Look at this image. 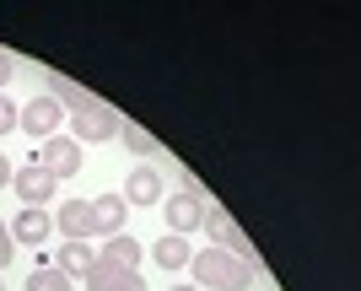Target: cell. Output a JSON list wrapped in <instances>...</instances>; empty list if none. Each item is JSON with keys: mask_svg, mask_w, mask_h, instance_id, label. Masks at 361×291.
I'll use <instances>...</instances> for the list:
<instances>
[{"mask_svg": "<svg viewBox=\"0 0 361 291\" xmlns=\"http://www.w3.org/2000/svg\"><path fill=\"white\" fill-rule=\"evenodd\" d=\"M151 259L162 264V270H189V259H195V248H189V237H157V248H151Z\"/></svg>", "mask_w": 361, "mask_h": 291, "instance_id": "14", "label": "cell"}, {"mask_svg": "<svg viewBox=\"0 0 361 291\" xmlns=\"http://www.w3.org/2000/svg\"><path fill=\"white\" fill-rule=\"evenodd\" d=\"M6 227H11V243H32V248H38V243H49V237H54V216L22 205V211H16Z\"/></svg>", "mask_w": 361, "mask_h": 291, "instance_id": "8", "label": "cell"}, {"mask_svg": "<svg viewBox=\"0 0 361 291\" xmlns=\"http://www.w3.org/2000/svg\"><path fill=\"white\" fill-rule=\"evenodd\" d=\"M189 286H200V291H248L254 286V264H243V259H232L226 248H200L195 259H189Z\"/></svg>", "mask_w": 361, "mask_h": 291, "instance_id": "1", "label": "cell"}, {"mask_svg": "<svg viewBox=\"0 0 361 291\" xmlns=\"http://www.w3.org/2000/svg\"><path fill=\"white\" fill-rule=\"evenodd\" d=\"M54 232H60L65 243H87V237H92V216H87V199H65L60 211H54Z\"/></svg>", "mask_w": 361, "mask_h": 291, "instance_id": "12", "label": "cell"}, {"mask_svg": "<svg viewBox=\"0 0 361 291\" xmlns=\"http://www.w3.org/2000/svg\"><path fill=\"white\" fill-rule=\"evenodd\" d=\"M119 194H124V205H162V194H167V189H162V173L151 168V162H140V168L130 173V178H124V189H119Z\"/></svg>", "mask_w": 361, "mask_h": 291, "instance_id": "9", "label": "cell"}, {"mask_svg": "<svg viewBox=\"0 0 361 291\" xmlns=\"http://www.w3.org/2000/svg\"><path fill=\"white\" fill-rule=\"evenodd\" d=\"M71 286H75V280L65 275L60 264H44V259H38V270L27 275V291H71Z\"/></svg>", "mask_w": 361, "mask_h": 291, "instance_id": "16", "label": "cell"}, {"mask_svg": "<svg viewBox=\"0 0 361 291\" xmlns=\"http://www.w3.org/2000/svg\"><path fill=\"white\" fill-rule=\"evenodd\" d=\"M16 76V65H11V54H0V92H6V81Z\"/></svg>", "mask_w": 361, "mask_h": 291, "instance_id": "20", "label": "cell"}, {"mask_svg": "<svg viewBox=\"0 0 361 291\" xmlns=\"http://www.w3.org/2000/svg\"><path fill=\"white\" fill-rule=\"evenodd\" d=\"M162 211H167V232H173V237H195L200 216H205V194L189 184V189H178V194H167Z\"/></svg>", "mask_w": 361, "mask_h": 291, "instance_id": "6", "label": "cell"}, {"mask_svg": "<svg viewBox=\"0 0 361 291\" xmlns=\"http://www.w3.org/2000/svg\"><path fill=\"white\" fill-rule=\"evenodd\" d=\"M119 135L130 140V146H135L140 156H151V151H162V146H157V135H146V130H140V124H119Z\"/></svg>", "mask_w": 361, "mask_h": 291, "instance_id": "17", "label": "cell"}, {"mask_svg": "<svg viewBox=\"0 0 361 291\" xmlns=\"http://www.w3.org/2000/svg\"><path fill=\"white\" fill-rule=\"evenodd\" d=\"M97 264H108V270H140V243L130 237V232H119V237H103V254H97Z\"/></svg>", "mask_w": 361, "mask_h": 291, "instance_id": "13", "label": "cell"}, {"mask_svg": "<svg viewBox=\"0 0 361 291\" xmlns=\"http://www.w3.org/2000/svg\"><path fill=\"white\" fill-rule=\"evenodd\" d=\"M119 135V113L108 103H92V108H81V113H71V140L75 146H103V140H114Z\"/></svg>", "mask_w": 361, "mask_h": 291, "instance_id": "4", "label": "cell"}, {"mask_svg": "<svg viewBox=\"0 0 361 291\" xmlns=\"http://www.w3.org/2000/svg\"><path fill=\"white\" fill-rule=\"evenodd\" d=\"M11 130H16V103L0 92V135H11Z\"/></svg>", "mask_w": 361, "mask_h": 291, "instance_id": "18", "label": "cell"}, {"mask_svg": "<svg viewBox=\"0 0 361 291\" xmlns=\"http://www.w3.org/2000/svg\"><path fill=\"white\" fill-rule=\"evenodd\" d=\"M81 162H87V151H81L71 135H49V140H38V151H32V168H44L54 184H60V178H75Z\"/></svg>", "mask_w": 361, "mask_h": 291, "instance_id": "2", "label": "cell"}, {"mask_svg": "<svg viewBox=\"0 0 361 291\" xmlns=\"http://www.w3.org/2000/svg\"><path fill=\"white\" fill-rule=\"evenodd\" d=\"M11 254H16V243H11V227H6V221H0V270H6V264H11Z\"/></svg>", "mask_w": 361, "mask_h": 291, "instance_id": "19", "label": "cell"}, {"mask_svg": "<svg viewBox=\"0 0 361 291\" xmlns=\"http://www.w3.org/2000/svg\"><path fill=\"white\" fill-rule=\"evenodd\" d=\"M60 119H65V108L54 103L49 92H38L32 103L16 108V130H27L32 140H49V135H60Z\"/></svg>", "mask_w": 361, "mask_h": 291, "instance_id": "5", "label": "cell"}, {"mask_svg": "<svg viewBox=\"0 0 361 291\" xmlns=\"http://www.w3.org/2000/svg\"><path fill=\"white\" fill-rule=\"evenodd\" d=\"M167 291H200V286H189V280H183V286H167Z\"/></svg>", "mask_w": 361, "mask_h": 291, "instance_id": "22", "label": "cell"}, {"mask_svg": "<svg viewBox=\"0 0 361 291\" xmlns=\"http://www.w3.org/2000/svg\"><path fill=\"white\" fill-rule=\"evenodd\" d=\"M11 189L22 194V205H32V211H44V199L54 194V178H49L44 168H32V162H27V168H16V173H11Z\"/></svg>", "mask_w": 361, "mask_h": 291, "instance_id": "10", "label": "cell"}, {"mask_svg": "<svg viewBox=\"0 0 361 291\" xmlns=\"http://www.w3.org/2000/svg\"><path fill=\"white\" fill-rule=\"evenodd\" d=\"M54 264H60L71 280H81L92 264H97V248H92V243H60V259H54Z\"/></svg>", "mask_w": 361, "mask_h": 291, "instance_id": "15", "label": "cell"}, {"mask_svg": "<svg viewBox=\"0 0 361 291\" xmlns=\"http://www.w3.org/2000/svg\"><path fill=\"white\" fill-rule=\"evenodd\" d=\"M200 232H211V237H216V248H226V254H232V259H243V264H254V259H259V254H254V243H248V237L238 232V221H232V216H226L221 205H211V199H205Z\"/></svg>", "mask_w": 361, "mask_h": 291, "instance_id": "3", "label": "cell"}, {"mask_svg": "<svg viewBox=\"0 0 361 291\" xmlns=\"http://www.w3.org/2000/svg\"><path fill=\"white\" fill-rule=\"evenodd\" d=\"M11 173H16V168H11V162H6V151H0V189L11 184Z\"/></svg>", "mask_w": 361, "mask_h": 291, "instance_id": "21", "label": "cell"}, {"mask_svg": "<svg viewBox=\"0 0 361 291\" xmlns=\"http://www.w3.org/2000/svg\"><path fill=\"white\" fill-rule=\"evenodd\" d=\"M81 286H87V291H146V280H140V270H108V264H92L87 275H81Z\"/></svg>", "mask_w": 361, "mask_h": 291, "instance_id": "11", "label": "cell"}, {"mask_svg": "<svg viewBox=\"0 0 361 291\" xmlns=\"http://www.w3.org/2000/svg\"><path fill=\"white\" fill-rule=\"evenodd\" d=\"M0 291H6V280H0Z\"/></svg>", "mask_w": 361, "mask_h": 291, "instance_id": "23", "label": "cell"}, {"mask_svg": "<svg viewBox=\"0 0 361 291\" xmlns=\"http://www.w3.org/2000/svg\"><path fill=\"white\" fill-rule=\"evenodd\" d=\"M124 194H97L87 199V216H92V237H119L124 232Z\"/></svg>", "mask_w": 361, "mask_h": 291, "instance_id": "7", "label": "cell"}]
</instances>
